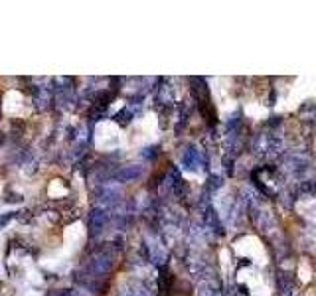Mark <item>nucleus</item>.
I'll use <instances>...</instances> for the list:
<instances>
[{
    "mask_svg": "<svg viewBox=\"0 0 316 296\" xmlns=\"http://www.w3.org/2000/svg\"><path fill=\"white\" fill-rule=\"evenodd\" d=\"M0 142H2V134H0Z\"/></svg>",
    "mask_w": 316,
    "mask_h": 296,
    "instance_id": "nucleus-1",
    "label": "nucleus"
},
{
    "mask_svg": "<svg viewBox=\"0 0 316 296\" xmlns=\"http://www.w3.org/2000/svg\"><path fill=\"white\" fill-rule=\"evenodd\" d=\"M60 296H63V294H60Z\"/></svg>",
    "mask_w": 316,
    "mask_h": 296,
    "instance_id": "nucleus-2",
    "label": "nucleus"
}]
</instances>
